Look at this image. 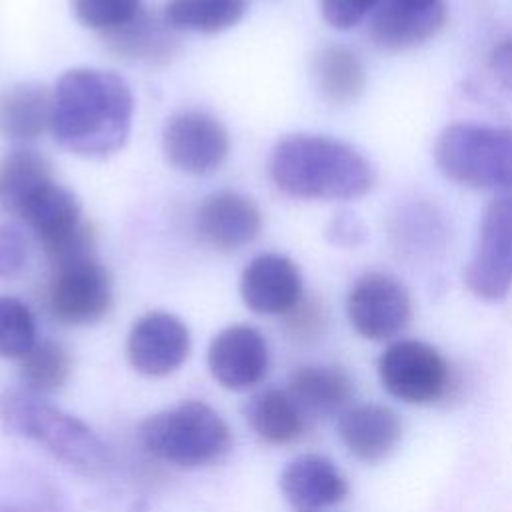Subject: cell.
<instances>
[{"label": "cell", "mask_w": 512, "mask_h": 512, "mask_svg": "<svg viewBox=\"0 0 512 512\" xmlns=\"http://www.w3.org/2000/svg\"><path fill=\"white\" fill-rule=\"evenodd\" d=\"M132 112L134 98L124 78L110 70L72 68L52 92L50 128L64 150L104 158L124 146Z\"/></svg>", "instance_id": "obj_1"}, {"label": "cell", "mask_w": 512, "mask_h": 512, "mask_svg": "<svg viewBox=\"0 0 512 512\" xmlns=\"http://www.w3.org/2000/svg\"><path fill=\"white\" fill-rule=\"evenodd\" d=\"M278 190L306 200H352L376 184L374 164L352 144L324 134H288L270 154Z\"/></svg>", "instance_id": "obj_2"}, {"label": "cell", "mask_w": 512, "mask_h": 512, "mask_svg": "<svg viewBox=\"0 0 512 512\" xmlns=\"http://www.w3.org/2000/svg\"><path fill=\"white\" fill-rule=\"evenodd\" d=\"M0 422L12 434L42 444L80 474H100L110 462L104 442L82 420L62 412L28 388L0 392Z\"/></svg>", "instance_id": "obj_3"}, {"label": "cell", "mask_w": 512, "mask_h": 512, "mask_svg": "<svg viewBox=\"0 0 512 512\" xmlns=\"http://www.w3.org/2000/svg\"><path fill=\"white\" fill-rule=\"evenodd\" d=\"M434 162L452 182L472 190L512 192V128L448 124L434 142Z\"/></svg>", "instance_id": "obj_4"}, {"label": "cell", "mask_w": 512, "mask_h": 512, "mask_svg": "<svg viewBox=\"0 0 512 512\" xmlns=\"http://www.w3.org/2000/svg\"><path fill=\"white\" fill-rule=\"evenodd\" d=\"M140 442L158 460L196 468L228 452L230 428L208 404L186 400L146 418L140 426Z\"/></svg>", "instance_id": "obj_5"}, {"label": "cell", "mask_w": 512, "mask_h": 512, "mask_svg": "<svg viewBox=\"0 0 512 512\" xmlns=\"http://www.w3.org/2000/svg\"><path fill=\"white\" fill-rule=\"evenodd\" d=\"M382 388L404 404L426 406L440 400L450 386V366L442 352L422 340H394L378 356Z\"/></svg>", "instance_id": "obj_6"}, {"label": "cell", "mask_w": 512, "mask_h": 512, "mask_svg": "<svg viewBox=\"0 0 512 512\" xmlns=\"http://www.w3.org/2000/svg\"><path fill=\"white\" fill-rule=\"evenodd\" d=\"M468 290L498 302L512 290V192L498 194L484 210L474 252L464 270Z\"/></svg>", "instance_id": "obj_7"}, {"label": "cell", "mask_w": 512, "mask_h": 512, "mask_svg": "<svg viewBox=\"0 0 512 512\" xmlns=\"http://www.w3.org/2000/svg\"><path fill=\"white\" fill-rule=\"evenodd\" d=\"M20 218L44 248L50 264L94 252V230L82 220L78 198L56 182L44 186Z\"/></svg>", "instance_id": "obj_8"}, {"label": "cell", "mask_w": 512, "mask_h": 512, "mask_svg": "<svg viewBox=\"0 0 512 512\" xmlns=\"http://www.w3.org/2000/svg\"><path fill=\"white\" fill-rule=\"evenodd\" d=\"M112 280L94 252L52 264L48 308L62 324H90L108 314Z\"/></svg>", "instance_id": "obj_9"}, {"label": "cell", "mask_w": 512, "mask_h": 512, "mask_svg": "<svg viewBox=\"0 0 512 512\" xmlns=\"http://www.w3.org/2000/svg\"><path fill=\"white\" fill-rule=\"evenodd\" d=\"M352 328L366 340L396 338L412 318V296L404 282L386 272H366L346 296Z\"/></svg>", "instance_id": "obj_10"}, {"label": "cell", "mask_w": 512, "mask_h": 512, "mask_svg": "<svg viewBox=\"0 0 512 512\" xmlns=\"http://www.w3.org/2000/svg\"><path fill=\"white\" fill-rule=\"evenodd\" d=\"M166 160L180 172L204 176L218 170L230 152L222 122L202 110H182L168 118L162 132Z\"/></svg>", "instance_id": "obj_11"}, {"label": "cell", "mask_w": 512, "mask_h": 512, "mask_svg": "<svg viewBox=\"0 0 512 512\" xmlns=\"http://www.w3.org/2000/svg\"><path fill=\"white\" fill-rule=\"evenodd\" d=\"M370 38L384 52H404L432 40L448 20L446 0H380Z\"/></svg>", "instance_id": "obj_12"}, {"label": "cell", "mask_w": 512, "mask_h": 512, "mask_svg": "<svg viewBox=\"0 0 512 512\" xmlns=\"http://www.w3.org/2000/svg\"><path fill=\"white\" fill-rule=\"evenodd\" d=\"M126 354L136 372L144 376H166L188 358L190 332L170 312H148L132 324Z\"/></svg>", "instance_id": "obj_13"}, {"label": "cell", "mask_w": 512, "mask_h": 512, "mask_svg": "<svg viewBox=\"0 0 512 512\" xmlns=\"http://www.w3.org/2000/svg\"><path fill=\"white\" fill-rule=\"evenodd\" d=\"M268 344L260 330L248 324H232L220 330L208 346L212 378L228 390H246L268 372Z\"/></svg>", "instance_id": "obj_14"}, {"label": "cell", "mask_w": 512, "mask_h": 512, "mask_svg": "<svg viewBox=\"0 0 512 512\" xmlns=\"http://www.w3.org/2000/svg\"><path fill=\"white\" fill-rule=\"evenodd\" d=\"M240 296L256 314H290L302 300L300 268L284 254H258L242 270Z\"/></svg>", "instance_id": "obj_15"}, {"label": "cell", "mask_w": 512, "mask_h": 512, "mask_svg": "<svg viewBox=\"0 0 512 512\" xmlns=\"http://www.w3.org/2000/svg\"><path fill=\"white\" fill-rule=\"evenodd\" d=\"M196 230L208 246L232 252L258 238L262 230V214L248 196L220 190L206 196L198 206Z\"/></svg>", "instance_id": "obj_16"}, {"label": "cell", "mask_w": 512, "mask_h": 512, "mask_svg": "<svg viewBox=\"0 0 512 512\" xmlns=\"http://www.w3.org/2000/svg\"><path fill=\"white\" fill-rule=\"evenodd\" d=\"M280 490L298 512H318L346 498L348 480L330 458L302 454L282 470Z\"/></svg>", "instance_id": "obj_17"}, {"label": "cell", "mask_w": 512, "mask_h": 512, "mask_svg": "<svg viewBox=\"0 0 512 512\" xmlns=\"http://www.w3.org/2000/svg\"><path fill=\"white\" fill-rule=\"evenodd\" d=\"M338 436L346 450L366 464L388 458L402 438L398 414L376 402L346 408L338 416Z\"/></svg>", "instance_id": "obj_18"}, {"label": "cell", "mask_w": 512, "mask_h": 512, "mask_svg": "<svg viewBox=\"0 0 512 512\" xmlns=\"http://www.w3.org/2000/svg\"><path fill=\"white\" fill-rule=\"evenodd\" d=\"M286 392L304 416H340L352 396V380L338 366L308 364L290 374Z\"/></svg>", "instance_id": "obj_19"}, {"label": "cell", "mask_w": 512, "mask_h": 512, "mask_svg": "<svg viewBox=\"0 0 512 512\" xmlns=\"http://www.w3.org/2000/svg\"><path fill=\"white\" fill-rule=\"evenodd\" d=\"M166 20L146 12L144 8L124 26L104 32V42L110 52L124 60L148 64H164L178 52V42Z\"/></svg>", "instance_id": "obj_20"}, {"label": "cell", "mask_w": 512, "mask_h": 512, "mask_svg": "<svg viewBox=\"0 0 512 512\" xmlns=\"http://www.w3.org/2000/svg\"><path fill=\"white\" fill-rule=\"evenodd\" d=\"M52 124V92L42 84H14L0 92V136L34 140Z\"/></svg>", "instance_id": "obj_21"}, {"label": "cell", "mask_w": 512, "mask_h": 512, "mask_svg": "<svg viewBox=\"0 0 512 512\" xmlns=\"http://www.w3.org/2000/svg\"><path fill=\"white\" fill-rule=\"evenodd\" d=\"M312 76L322 98L336 106L354 102L366 88L362 58L342 44L324 46L314 54Z\"/></svg>", "instance_id": "obj_22"}, {"label": "cell", "mask_w": 512, "mask_h": 512, "mask_svg": "<svg viewBox=\"0 0 512 512\" xmlns=\"http://www.w3.org/2000/svg\"><path fill=\"white\" fill-rule=\"evenodd\" d=\"M50 182L52 166L36 150L16 148L0 158V210L20 216L26 204Z\"/></svg>", "instance_id": "obj_23"}, {"label": "cell", "mask_w": 512, "mask_h": 512, "mask_svg": "<svg viewBox=\"0 0 512 512\" xmlns=\"http://www.w3.org/2000/svg\"><path fill=\"white\" fill-rule=\"evenodd\" d=\"M244 416L250 428L270 444H288L304 432L306 416L286 390L268 388L254 394L246 406Z\"/></svg>", "instance_id": "obj_24"}, {"label": "cell", "mask_w": 512, "mask_h": 512, "mask_svg": "<svg viewBox=\"0 0 512 512\" xmlns=\"http://www.w3.org/2000/svg\"><path fill=\"white\" fill-rule=\"evenodd\" d=\"M246 0H168L164 20L174 30L216 34L246 14Z\"/></svg>", "instance_id": "obj_25"}, {"label": "cell", "mask_w": 512, "mask_h": 512, "mask_svg": "<svg viewBox=\"0 0 512 512\" xmlns=\"http://www.w3.org/2000/svg\"><path fill=\"white\" fill-rule=\"evenodd\" d=\"M0 512H64L54 486L26 470L0 474Z\"/></svg>", "instance_id": "obj_26"}, {"label": "cell", "mask_w": 512, "mask_h": 512, "mask_svg": "<svg viewBox=\"0 0 512 512\" xmlns=\"http://www.w3.org/2000/svg\"><path fill=\"white\" fill-rule=\"evenodd\" d=\"M70 356L54 340H40L20 358V376L24 388L36 394H50L58 390L70 376Z\"/></svg>", "instance_id": "obj_27"}, {"label": "cell", "mask_w": 512, "mask_h": 512, "mask_svg": "<svg viewBox=\"0 0 512 512\" xmlns=\"http://www.w3.org/2000/svg\"><path fill=\"white\" fill-rule=\"evenodd\" d=\"M36 342V320L30 308L14 296H0V358L20 360Z\"/></svg>", "instance_id": "obj_28"}, {"label": "cell", "mask_w": 512, "mask_h": 512, "mask_svg": "<svg viewBox=\"0 0 512 512\" xmlns=\"http://www.w3.org/2000/svg\"><path fill=\"white\" fill-rule=\"evenodd\" d=\"M392 234L396 236L398 248L412 254L416 252L420 254L438 246L444 234V228L434 208L418 204V206H406L398 212Z\"/></svg>", "instance_id": "obj_29"}, {"label": "cell", "mask_w": 512, "mask_h": 512, "mask_svg": "<svg viewBox=\"0 0 512 512\" xmlns=\"http://www.w3.org/2000/svg\"><path fill=\"white\" fill-rule=\"evenodd\" d=\"M70 6L82 26L104 34L130 22L142 10V0H70Z\"/></svg>", "instance_id": "obj_30"}, {"label": "cell", "mask_w": 512, "mask_h": 512, "mask_svg": "<svg viewBox=\"0 0 512 512\" xmlns=\"http://www.w3.org/2000/svg\"><path fill=\"white\" fill-rule=\"evenodd\" d=\"M380 0H318L322 18L336 30H350L374 14Z\"/></svg>", "instance_id": "obj_31"}, {"label": "cell", "mask_w": 512, "mask_h": 512, "mask_svg": "<svg viewBox=\"0 0 512 512\" xmlns=\"http://www.w3.org/2000/svg\"><path fill=\"white\" fill-rule=\"evenodd\" d=\"M26 256L24 234L12 224H0V278L16 276L24 268Z\"/></svg>", "instance_id": "obj_32"}, {"label": "cell", "mask_w": 512, "mask_h": 512, "mask_svg": "<svg viewBox=\"0 0 512 512\" xmlns=\"http://www.w3.org/2000/svg\"><path fill=\"white\" fill-rule=\"evenodd\" d=\"M326 238L334 246L356 248L366 240V226L356 214L340 212L328 222Z\"/></svg>", "instance_id": "obj_33"}, {"label": "cell", "mask_w": 512, "mask_h": 512, "mask_svg": "<svg viewBox=\"0 0 512 512\" xmlns=\"http://www.w3.org/2000/svg\"><path fill=\"white\" fill-rule=\"evenodd\" d=\"M488 68L496 84L512 100V36L504 38L492 48L488 56Z\"/></svg>", "instance_id": "obj_34"}]
</instances>
